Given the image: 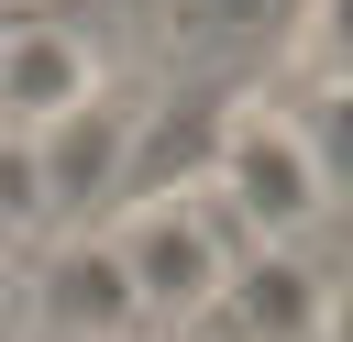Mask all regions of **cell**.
Returning a JSON list of instances; mask_svg holds the SVG:
<instances>
[{
  "label": "cell",
  "instance_id": "6da1fadb",
  "mask_svg": "<svg viewBox=\"0 0 353 342\" xmlns=\"http://www.w3.org/2000/svg\"><path fill=\"white\" fill-rule=\"evenodd\" d=\"M210 188L232 199V221H243L265 254H298V243L331 221V188H320V165H309L287 99H254V110H232V121L210 132Z\"/></svg>",
  "mask_w": 353,
  "mask_h": 342
},
{
  "label": "cell",
  "instance_id": "7a4b0ae2",
  "mask_svg": "<svg viewBox=\"0 0 353 342\" xmlns=\"http://www.w3.org/2000/svg\"><path fill=\"white\" fill-rule=\"evenodd\" d=\"M287 121H298V143H309V165H320V188H331V210H342V199H353V88H298Z\"/></svg>",
  "mask_w": 353,
  "mask_h": 342
},
{
  "label": "cell",
  "instance_id": "3957f363",
  "mask_svg": "<svg viewBox=\"0 0 353 342\" xmlns=\"http://www.w3.org/2000/svg\"><path fill=\"white\" fill-rule=\"evenodd\" d=\"M298 77H309V88H353V0H309V22H298Z\"/></svg>",
  "mask_w": 353,
  "mask_h": 342
},
{
  "label": "cell",
  "instance_id": "277c9868",
  "mask_svg": "<svg viewBox=\"0 0 353 342\" xmlns=\"http://www.w3.org/2000/svg\"><path fill=\"white\" fill-rule=\"evenodd\" d=\"M320 342H353V276L331 287V309H320Z\"/></svg>",
  "mask_w": 353,
  "mask_h": 342
},
{
  "label": "cell",
  "instance_id": "5b68a950",
  "mask_svg": "<svg viewBox=\"0 0 353 342\" xmlns=\"http://www.w3.org/2000/svg\"><path fill=\"white\" fill-rule=\"evenodd\" d=\"M143 342H199V331H143Z\"/></svg>",
  "mask_w": 353,
  "mask_h": 342
},
{
  "label": "cell",
  "instance_id": "8992f818",
  "mask_svg": "<svg viewBox=\"0 0 353 342\" xmlns=\"http://www.w3.org/2000/svg\"><path fill=\"white\" fill-rule=\"evenodd\" d=\"M0 11H44V0H0Z\"/></svg>",
  "mask_w": 353,
  "mask_h": 342
}]
</instances>
